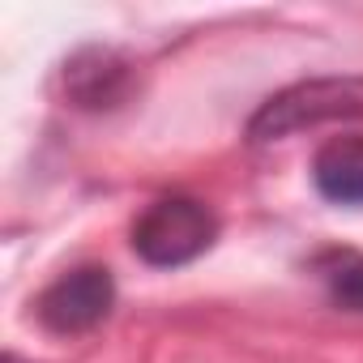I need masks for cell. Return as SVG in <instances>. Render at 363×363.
Returning a JSON list of instances; mask_svg holds the SVG:
<instances>
[{
    "instance_id": "5b68a950",
    "label": "cell",
    "mask_w": 363,
    "mask_h": 363,
    "mask_svg": "<svg viewBox=\"0 0 363 363\" xmlns=\"http://www.w3.org/2000/svg\"><path fill=\"white\" fill-rule=\"evenodd\" d=\"M316 193L333 206H363V137H333L312 158Z\"/></svg>"
},
{
    "instance_id": "277c9868",
    "label": "cell",
    "mask_w": 363,
    "mask_h": 363,
    "mask_svg": "<svg viewBox=\"0 0 363 363\" xmlns=\"http://www.w3.org/2000/svg\"><path fill=\"white\" fill-rule=\"evenodd\" d=\"M65 90L86 111H111L133 94V65L111 48H82L65 65Z\"/></svg>"
},
{
    "instance_id": "6da1fadb",
    "label": "cell",
    "mask_w": 363,
    "mask_h": 363,
    "mask_svg": "<svg viewBox=\"0 0 363 363\" xmlns=\"http://www.w3.org/2000/svg\"><path fill=\"white\" fill-rule=\"evenodd\" d=\"M218 235V218L197 197H162L133 223V252L154 269L197 261Z\"/></svg>"
},
{
    "instance_id": "7a4b0ae2",
    "label": "cell",
    "mask_w": 363,
    "mask_h": 363,
    "mask_svg": "<svg viewBox=\"0 0 363 363\" xmlns=\"http://www.w3.org/2000/svg\"><path fill=\"white\" fill-rule=\"evenodd\" d=\"M337 116H363V86L359 82H303L261 103V111L248 124V137L278 141L286 133H299Z\"/></svg>"
},
{
    "instance_id": "3957f363",
    "label": "cell",
    "mask_w": 363,
    "mask_h": 363,
    "mask_svg": "<svg viewBox=\"0 0 363 363\" xmlns=\"http://www.w3.org/2000/svg\"><path fill=\"white\" fill-rule=\"evenodd\" d=\"M116 303V282L103 265H82V269H69L60 274L35 303L43 329L60 333V337H77V333H90L94 325L107 320Z\"/></svg>"
},
{
    "instance_id": "8992f818",
    "label": "cell",
    "mask_w": 363,
    "mask_h": 363,
    "mask_svg": "<svg viewBox=\"0 0 363 363\" xmlns=\"http://www.w3.org/2000/svg\"><path fill=\"white\" fill-rule=\"evenodd\" d=\"M320 278L325 291L337 308L346 312H363V257L359 252H333L320 261Z\"/></svg>"
}]
</instances>
